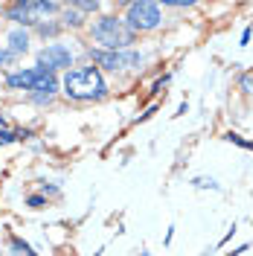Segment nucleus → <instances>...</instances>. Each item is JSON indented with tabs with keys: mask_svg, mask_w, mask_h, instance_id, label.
Masks as SVG:
<instances>
[{
	"mask_svg": "<svg viewBox=\"0 0 253 256\" xmlns=\"http://www.w3.org/2000/svg\"><path fill=\"white\" fill-rule=\"evenodd\" d=\"M62 94L73 102H102L108 99V82L105 73L94 67V64H84V67H73L70 73L62 76Z\"/></svg>",
	"mask_w": 253,
	"mask_h": 256,
	"instance_id": "nucleus-1",
	"label": "nucleus"
},
{
	"mask_svg": "<svg viewBox=\"0 0 253 256\" xmlns=\"http://www.w3.org/2000/svg\"><path fill=\"white\" fill-rule=\"evenodd\" d=\"M88 35L99 50H134L137 38H140L128 30L122 15H96L88 24Z\"/></svg>",
	"mask_w": 253,
	"mask_h": 256,
	"instance_id": "nucleus-2",
	"label": "nucleus"
},
{
	"mask_svg": "<svg viewBox=\"0 0 253 256\" xmlns=\"http://www.w3.org/2000/svg\"><path fill=\"white\" fill-rule=\"evenodd\" d=\"M122 20L128 24V30L134 35L158 32L163 26V6L154 3V0H131V3H126Z\"/></svg>",
	"mask_w": 253,
	"mask_h": 256,
	"instance_id": "nucleus-3",
	"label": "nucleus"
},
{
	"mask_svg": "<svg viewBox=\"0 0 253 256\" xmlns=\"http://www.w3.org/2000/svg\"><path fill=\"white\" fill-rule=\"evenodd\" d=\"M90 64L99 70H108V73H128V70H140L146 64V52L140 50H99L90 47L88 50Z\"/></svg>",
	"mask_w": 253,
	"mask_h": 256,
	"instance_id": "nucleus-4",
	"label": "nucleus"
},
{
	"mask_svg": "<svg viewBox=\"0 0 253 256\" xmlns=\"http://www.w3.org/2000/svg\"><path fill=\"white\" fill-rule=\"evenodd\" d=\"M73 62H76V56H73V50L67 47V44H47V47L38 50V67L41 70H47V73H70L73 70Z\"/></svg>",
	"mask_w": 253,
	"mask_h": 256,
	"instance_id": "nucleus-5",
	"label": "nucleus"
},
{
	"mask_svg": "<svg viewBox=\"0 0 253 256\" xmlns=\"http://www.w3.org/2000/svg\"><path fill=\"white\" fill-rule=\"evenodd\" d=\"M47 76V70H41L38 64L26 67V70H15L6 76V88L9 90H24V94H35V88L41 84V79Z\"/></svg>",
	"mask_w": 253,
	"mask_h": 256,
	"instance_id": "nucleus-6",
	"label": "nucleus"
},
{
	"mask_svg": "<svg viewBox=\"0 0 253 256\" xmlns=\"http://www.w3.org/2000/svg\"><path fill=\"white\" fill-rule=\"evenodd\" d=\"M3 20H12V24L20 26V30H35V26H38L35 18H32V12H30V3H26V0L6 3V6H3Z\"/></svg>",
	"mask_w": 253,
	"mask_h": 256,
	"instance_id": "nucleus-7",
	"label": "nucleus"
},
{
	"mask_svg": "<svg viewBox=\"0 0 253 256\" xmlns=\"http://www.w3.org/2000/svg\"><path fill=\"white\" fill-rule=\"evenodd\" d=\"M6 50L15 56V58H20V56H26L30 52V44H32V32L30 30H20V26H15V30L6 35Z\"/></svg>",
	"mask_w": 253,
	"mask_h": 256,
	"instance_id": "nucleus-8",
	"label": "nucleus"
},
{
	"mask_svg": "<svg viewBox=\"0 0 253 256\" xmlns=\"http://www.w3.org/2000/svg\"><path fill=\"white\" fill-rule=\"evenodd\" d=\"M88 20H90V18L79 15L76 9H70V6L64 3V9H62V20H58L64 30H88Z\"/></svg>",
	"mask_w": 253,
	"mask_h": 256,
	"instance_id": "nucleus-9",
	"label": "nucleus"
},
{
	"mask_svg": "<svg viewBox=\"0 0 253 256\" xmlns=\"http://www.w3.org/2000/svg\"><path fill=\"white\" fill-rule=\"evenodd\" d=\"M67 6H70V9H76V12H79V15H84V18L90 15V20L102 12V3H99V0H70Z\"/></svg>",
	"mask_w": 253,
	"mask_h": 256,
	"instance_id": "nucleus-10",
	"label": "nucleus"
},
{
	"mask_svg": "<svg viewBox=\"0 0 253 256\" xmlns=\"http://www.w3.org/2000/svg\"><path fill=\"white\" fill-rule=\"evenodd\" d=\"M9 250H12V256H38L32 250L30 242H24L20 236H12V239H9Z\"/></svg>",
	"mask_w": 253,
	"mask_h": 256,
	"instance_id": "nucleus-11",
	"label": "nucleus"
},
{
	"mask_svg": "<svg viewBox=\"0 0 253 256\" xmlns=\"http://www.w3.org/2000/svg\"><path fill=\"white\" fill-rule=\"evenodd\" d=\"M35 32H38L41 38H56V35H62L64 32V26L58 24V20H44V24L35 26Z\"/></svg>",
	"mask_w": 253,
	"mask_h": 256,
	"instance_id": "nucleus-12",
	"label": "nucleus"
},
{
	"mask_svg": "<svg viewBox=\"0 0 253 256\" xmlns=\"http://www.w3.org/2000/svg\"><path fill=\"white\" fill-rule=\"evenodd\" d=\"M224 140H227V143H233V146H238V148H248V152H253V140H244L242 134L227 131V134H224Z\"/></svg>",
	"mask_w": 253,
	"mask_h": 256,
	"instance_id": "nucleus-13",
	"label": "nucleus"
},
{
	"mask_svg": "<svg viewBox=\"0 0 253 256\" xmlns=\"http://www.w3.org/2000/svg\"><path fill=\"white\" fill-rule=\"evenodd\" d=\"M169 84H172V73H163V76H160V79L152 84V90H148V94H152V96H160L166 88H169Z\"/></svg>",
	"mask_w": 253,
	"mask_h": 256,
	"instance_id": "nucleus-14",
	"label": "nucleus"
},
{
	"mask_svg": "<svg viewBox=\"0 0 253 256\" xmlns=\"http://www.w3.org/2000/svg\"><path fill=\"white\" fill-rule=\"evenodd\" d=\"M24 204H26L30 210H44V207H50V201L44 198V195H41V192H35V195H30V198H26Z\"/></svg>",
	"mask_w": 253,
	"mask_h": 256,
	"instance_id": "nucleus-15",
	"label": "nucleus"
},
{
	"mask_svg": "<svg viewBox=\"0 0 253 256\" xmlns=\"http://www.w3.org/2000/svg\"><path fill=\"white\" fill-rule=\"evenodd\" d=\"M192 186H195V190H218V180H216V178H195V180H192Z\"/></svg>",
	"mask_w": 253,
	"mask_h": 256,
	"instance_id": "nucleus-16",
	"label": "nucleus"
},
{
	"mask_svg": "<svg viewBox=\"0 0 253 256\" xmlns=\"http://www.w3.org/2000/svg\"><path fill=\"white\" fill-rule=\"evenodd\" d=\"M238 90H242L244 96H253V70H250V73H244V76L238 79Z\"/></svg>",
	"mask_w": 253,
	"mask_h": 256,
	"instance_id": "nucleus-17",
	"label": "nucleus"
},
{
	"mask_svg": "<svg viewBox=\"0 0 253 256\" xmlns=\"http://www.w3.org/2000/svg\"><path fill=\"white\" fill-rule=\"evenodd\" d=\"M192 0H163V9H192Z\"/></svg>",
	"mask_w": 253,
	"mask_h": 256,
	"instance_id": "nucleus-18",
	"label": "nucleus"
},
{
	"mask_svg": "<svg viewBox=\"0 0 253 256\" xmlns=\"http://www.w3.org/2000/svg\"><path fill=\"white\" fill-rule=\"evenodd\" d=\"M32 137H35V131H32V128H24V126L15 128V140H18V143H30Z\"/></svg>",
	"mask_w": 253,
	"mask_h": 256,
	"instance_id": "nucleus-19",
	"label": "nucleus"
},
{
	"mask_svg": "<svg viewBox=\"0 0 253 256\" xmlns=\"http://www.w3.org/2000/svg\"><path fill=\"white\" fill-rule=\"evenodd\" d=\"M12 143H18L15 131H12V128H0V148H3V146H12Z\"/></svg>",
	"mask_w": 253,
	"mask_h": 256,
	"instance_id": "nucleus-20",
	"label": "nucleus"
},
{
	"mask_svg": "<svg viewBox=\"0 0 253 256\" xmlns=\"http://www.w3.org/2000/svg\"><path fill=\"white\" fill-rule=\"evenodd\" d=\"M41 195H44V198H58V195H62V186H52V184H41Z\"/></svg>",
	"mask_w": 253,
	"mask_h": 256,
	"instance_id": "nucleus-21",
	"label": "nucleus"
},
{
	"mask_svg": "<svg viewBox=\"0 0 253 256\" xmlns=\"http://www.w3.org/2000/svg\"><path fill=\"white\" fill-rule=\"evenodd\" d=\"M12 62H18V58H15V56H12L6 47H0V70H3V67H9Z\"/></svg>",
	"mask_w": 253,
	"mask_h": 256,
	"instance_id": "nucleus-22",
	"label": "nucleus"
},
{
	"mask_svg": "<svg viewBox=\"0 0 253 256\" xmlns=\"http://www.w3.org/2000/svg\"><path fill=\"white\" fill-rule=\"evenodd\" d=\"M154 114H158V105H152V108H148V111H142L140 116H137V120H134V126H140V122H146V120H152V116H154Z\"/></svg>",
	"mask_w": 253,
	"mask_h": 256,
	"instance_id": "nucleus-23",
	"label": "nucleus"
},
{
	"mask_svg": "<svg viewBox=\"0 0 253 256\" xmlns=\"http://www.w3.org/2000/svg\"><path fill=\"white\" fill-rule=\"evenodd\" d=\"M250 35H253V30L248 26V30L242 32V47H248V44H250Z\"/></svg>",
	"mask_w": 253,
	"mask_h": 256,
	"instance_id": "nucleus-24",
	"label": "nucleus"
},
{
	"mask_svg": "<svg viewBox=\"0 0 253 256\" xmlns=\"http://www.w3.org/2000/svg\"><path fill=\"white\" fill-rule=\"evenodd\" d=\"M174 239V227H169V233H166V239H163V244H172Z\"/></svg>",
	"mask_w": 253,
	"mask_h": 256,
	"instance_id": "nucleus-25",
	"label": "nucleus"
},
{
	"mask_svg": "<svg viewBox=\"0 0 253 256\" xmlns=\"http://www.w3.org/2000/svg\"><path fill=\"white\" fill-rule=\"evenodd\" d=\"M0 128H9V116L6 114H0Z\"/></svg>",
	"mask_w": 253,
	"mask_h": 256,
	"instance_id": "nucleus-26",
	"label": "nucleus"
},
{
	"mask_svg": "<svg viewBox=\"0 0 253 256\" xmlns=\"http://www.w3.org/2000/svg\"><path fill=\"white\" fill-rule=\"evenodd\" d=\"M140 256H152V254H148V250H146V248H142V250H140Z\"/></svg>",
	"mask_w": 253,
	"mask_h": 256,
	"instance_id": "nucleus-27",
	"label": "nucleus"
},
{
	"mask_svg": "<svg viewBox=\"0 0 253 256\" xmlns=\"http://www.w3.org/2000/svg\"><path fill=\"white\" fill-rule=\"evenodd\" d=\"M201 256H212V250H204V254H201Z\"/></svg>",
	"mask_w": 253,
	"mask_h": 256,
	"instance_id": "nucleus-28",
	"label": "nucleus"
},
{
	"mask_svg": "<svg viewBox=\"0 0 253 256\" xmlns=\"http://www.w3.org/2000/svg\"><path fill=\"white\" fill-rule=\"evenodd\" d=\"M94 256H102V250H99V254H94Z\"/></svg>",
	"mask_w": 253,
	"mask_h": 256,
	"instance_id": "nucleus-29",
	"label": "nucleus"
},
{
	"mask_svg": "<svg viewBox=\"0 0 253 256\" xmlns=\"http://www.w3.org/2000/svg\"><path fill=\"white\" fill-rule=\"evenodd\" d=\"M0 24H3V20H0Z\"/></svg>",
	"mask_w": 253,
	"mask_h": 256,
	"instance_id": "nucleus-30",
	"label": "nucleus"
},
{
	"mask_svg": "<svg viewBox=\"0 0 253 256\" xmlns=\"http://www.w3.org/2000/svg\"><path fill=\"white\" fill-rule=\"evenodd\" d=\"M0 192H3V190H0Z\"/></svg>",
	"mask_w": 253,
	"mask_h": 256,
	"instance_id": "nucleus-31",
	"label": "nucleus"
}]
</instances>
